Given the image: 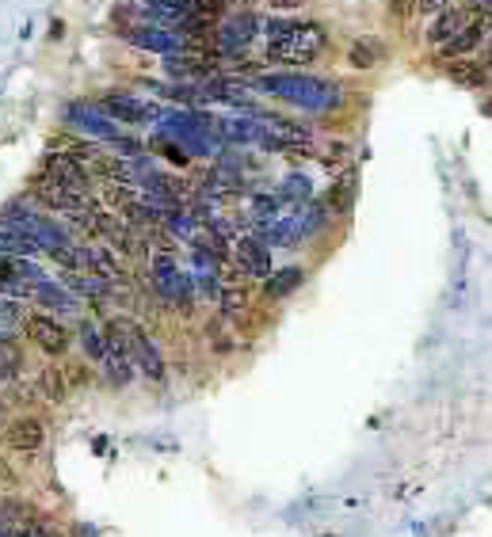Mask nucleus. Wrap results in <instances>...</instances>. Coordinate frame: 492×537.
I'll return each instance as SVG.
<instances>
[{"mask_svg": "<svg viewBox=\"0 0 492 537\" xmlns=\"http://www.w3.org/2000/svg\"><path fill=\"white\" fill-rule=\"evenodd\" d=\"M252 88L271 100H283L298 110H333L343 103V91L333 81L309 77V72H279V77H252Z\"/></svg>", "mask_w": 492, "mask_h": 537, "instance_id": "f257e3e1", "label": "nucleus"}, {"mask_svg": "<svg viewBox=\"0 0 492 537\" xmlns=\"http://www.w3.org/2000/svg\"><path fill=\"white\" fill-rule=\"evenodd\" d=\"M324 50V27L321 24H305L294 27L283 39H271L267 43V62H279V65H309L317 62Z\"/></svg>", "mask_w": 492, "mask_h": 537, "instance_id": "f03ea898", "label": "nucleus"}, {"mask_svg": "<svg viewBox=\"0 0 492 537\" xmlns=\"http://www.w3.org/2000/svg\"><path fill=\"white\" fill-rule=\"evenodd\" d=\"M43 172H46L53 183H62L65 191L81 195V198L96 195V191H92V168H88V164H84L77 153H50V157L43 160Z\"/></svg>", "mask_w": 492, "mask_h": 537, "instance_id": "7ed1b4c3", "label": "nucleus"}, {"mask_svg": "<svg viewBox=\"0 0 492 537\" xmlns=\"http://www.w3.org/2000/svg\"><path fill=\"white\" fill-rule=\"evenodd\" d=\"M260 34V15H252V12H236L229 15V20L214 31V53L217 58H233V53H241L252 46V39Z\"/></svg>", "mask_w": 492, "mask_h": 537, "instance_id": "20e7f679", "label": "nucleus"}, {"mask_svg": "<svg viewBox=\"0 0 492 537\" xmlns=\"http://www.w3.org/2000/svg\"><path fill=\"white\" fill-rule=\"evenodd\" d=\"M62 119L69 129H81V134H92L100 141H115L119 138V122H111L103 115L96 103H84V100H72L62 107Z\"/></svg>", "mask_w": 492, "mask_h": 537, "instance_id": "39448f33", "label": "nucleus"}, {"mask_svg": "<svg viewBox=\"0 0 492 537\" xmlns=\"http://www.w3.org/2000/svg\"><path fill=\"white\" fill-rule=\"evenodd\" d=\"M119 34L126 43H134L141 50H150V53H179V50H188V39L179 31L172 27H150V24H122Z\"/></svg>", "mask_w": 492, "mask_h": 537, "instance_id": "423d86ee", "label": "nucleus"}, {"mask_svg": "<svg viewBox=\"0 0 492 537\" xmlns=\"http://www.w3.org/2000/svg\"><path fill=\"white\" fill-rule=\"evenodd\" d=\"M24 336L39 347V350H46V355H65V350L72 347V336H69V328L62 324V321H53V317H43V312H34V317H27L24 321Z\"/></svg>", "mask_w": 492, "mask_h": 537, "instance_id": "0eeeda50", "label": "nucleus"}, {"mask_svg": "<svg viewBox=\"0 0 492 537\" xmlns=\"http://www.w3.org/2000/svg\"><path fill=\"white\" fill-rule=\"evenodd\" d=\"M31 198L43 202V206H50V210H58V214H72V210H81V206L92 202V195H88V198L72 195V191L62 187V183H53L46 172H39V176L31 179Z\"/></svg>", "mask_w": 492, "mask_h": 537, "instance_id": "6e6552de", "label": "nucleus"}, {"mask_svg": "<svg viewBox=\"0 0 492 537\" xmlns=\"http://www.w3.org/2000/svg\"><path fill=\"white\" fill-rule=\"evenodd\" d=\"M96 107H100L111 122H126V126H141L145 119H153V115H157V107L141 103V100H130V96H122V91H107V96H103Z\"/></svg>", "mask_w": 492, "mask_h": 537, "instance_id": "1a4fd4ad", "label": "nucleus"}, {"mask_svg": "<svg viewBox=\"0 0 492 537\" xmlns=\"http://www.w3.org/2000/svg\"><path fill=\"white\" fill-rule=\"evenodd\" d=\"M236 267H241L245 274H256V279L271 274V252H267L260 233H241L236 236Z\"/></svg>", "mask_w": 492, "mask_h": 537, "instance_id": "9d476101", "label": "nucleus"}, {"mask_svg": "<svg viewBox=\"0 0 492 537\" xmlns=\"http://www.w3.org/2000/svg\"><path fill=\"white\" fill-rule=\"evenodd\" d=\"M5 442H8V446H12L15 454H34V450H43V442H46L43 419H34V416L12 419V423H8V431H5Z\"/></svg>", "mask_w": 492, "mask_h": 537, "instance_id": "9b49d317", "label": "nucleus"}, {"mask_svg": "<svg viewBox=\"0 0 492 537\" xmlns=\"http://www.w3.org/2000/svg\"><path fill=\"white\" fill-rule=\"evenodd\" d=\"M84 271L100 274V279H107L111 286H126V283H130V274H126V267L115 259L111 248H84Z\"/></svg>", "mask_w": 492, "mask_h": 537, "instance_id": "f8f14e48", "label": "nucleus"}, {"mask_svg": "<svg viewBox=\"0 0 492 537\" xmlns=\"http://www.w3.org/2000/svg\"><path fill=\"white\" fill-rule=\"evenodd\" d=\"M355 198H359V172L348 168L340 172V179L328 187V198H324V210L333 214H352L355 210Z\"/></svg>", "mask_w": 492, "mask_h": 537, "instance_id": "ddd939ff", "label": "nucleus"}, {"mask_svg": "<svg viewBox=\"0 0 492 537\" xmlns=\"http://www.w3.org/2000/svg\"><path fill=\"white\" fill-rule=\"evenodd\" d=\"M485 34H488V15H481V24H469L462 27L458 34H450L447 43H439V58H462V53H469L473 46H481L485 43Z\"/></svg>", "mask_w": 492, "mask_h": 537, "instance_id": "4468645a", "label": "nucleus"}, {"mask_svg": "<svg viewBox=\"0 0 492 537\" xmlns=\"http://www.w3.org/2000/svg\"><path fill=\"white\" fill-rule=\"evenodd\" d=\"M65 286H69V293H81V298H88V302H103L107 293H111V283L100 279V274H92V271H69Z\"/></svg>", "mask_w": 492, "mask_h": 537, "instance_id": "2eb2a0df", "label": "nucleus"}, {"mask_svg": "<svg viewBox=\"0 0 492 537\" xmlns=\"http://www.w3.org/2000/svg\"><path fill=\"white\" fill-rule=\"evenodd\" d=\"M264 298L267 302H279V298H286V293H294L302 283H305V271L302 267H283V271H275V274H264Z\"/></svg>", "mask_w": 492, "mask_h": 537, "instance_id": "dca6fc26", "label": "nucleus"}, {"mask_svg": "<svg viewBox=\"0 0 492 537\" xmlns=\"http://www.w3.org/2000/svg\"><path fill=\"white\" fill-rule=\"evenodd\" d=\"M65 393H69V381H65V374L58 366H46V369L34 374V397H43L46 404H62Z\"/></svg>", "mask_w": 492, "mask_h": 537, "instance_id": "f3484780", "label": "nucleus"}, {"mask_svg": "<svg viewBox=\"0 0 492 537\" xmlns=\"http://www.w3.org/2000/svg\"><path fill=\"white\" fill-rule=\"evenodd\" d=\"M462 27H466L462 8H443V12H435V24L428 27V43H431V46H439V43L450 39V34H458Z\"/></svg>", "mask_w": 492, "mask_h": 537, "instance_id": "a211bd4d", "label": "nucleus"}, {"mask_svg": "<svg viewBox=\"0 0 492 537\" xmlns=\"http://www.w3.org/2000/svg\"><path fill=\"white\" fill-rule=\"evenodd\" d=\"M447 77L458 81L466 88H488V65H473V62H447Z\"/></svg>", "mask_w": 492, "mask_h": 537, "instance_id": "6ab92c4d", "label": "nucleus"}, {"mask_svg": "<svg viewBox=\"0 0 492 537\" xmlns=\"http://www.w3.org/2000/svg\"><path fill=\"white\" fill-rule=\"evenodd\" d=\"M348 58H352L355 69H374L381 58H386V46H381L374 34H362V39H355V46H352Z\"/></svg>", "mask_w": 492, "mask_h": 537, "instance_id": "aec40b11", "label": "nucleus"}, {"mask_svg": "<svg viewBox=\"0 0 492 537\" xmlns=\"http://www.w3.org/2000/svg\"><path fill=\"white\" fill-rule=\"evenodd\" d=\"M103 366H107V385H111V388H126L134 381V362L126 359L122 350H107Z\"/></svg>", "mask_w": 492, "mask_h": 537, "instance_id": "412c9836", "label": "nucleus"}, {"mask_svg": "<svg viewBox=\"0 0 492 537\" xmlns=\"http://www.w3.org/2000/svg\"><path fill=\"white\" fill-rule=\"evenodd\" d=\"M5 537H62V530H58V523H50V518L31 514V518H24V523L8 526Z\"/></svg>", "mask_w": 492, "mask_h": 537, "instance_id": "4be33fe9", "label": "nucleus"}, {"mask_svg": "<svg viewBox=\"0 0 492 537\" xmlns=\"http://www.w3.org/2000/svg\"><path fill=\"white\" fill-rule=\"evenodd\" d=\"M217 305H222L226 321L241 317V312H248V290L245 286H222V290H217Z\"/></svg>", "mask_w": 492, "mask_h": 537, "instance_id": "5701e85b", "label": "nucleus"}, {"mask_svg": "<svg viewBox=\"0 0 492 537\" xmlns=\"http://www.w3.org/2000/svg\"><path fill=\"white\" fill-rule=\"evenodd\" d=\"M103 198H107V206H126V202H134L138 198V187L134 183H126V179H103Z\"/></svg>", "mask_w": 492, "mask_h": 537, "instance_id": "b1692460", "label": "nucleus"}, {"mask_svg": "<svg viewBox=\"0 0 492 537\" xmlns=\"http://www.w3.org/2000/svg\"><path fill=\"white\" fill-rule=\"evenodd\" d=\"M31 514H39L31 503H24V499H0V530H8L15 523H24V518Z\"/></svg>", "mask_w": 492, "mask_h": 537, "instance_id": "393cba45", "label": "nucleus"}, {"mask_svg": "<svg viewBox=\"0 0 492 537\" xmlns=\"http://www.w3.org/2000/svg\"><path fill=\"white\" fill-rule=\"evenodd\" d=\"M294 27H302L298 15H264L260 20V31L267 34V39H283V34H290Z\"/></svg>", "mask_w": 492, "mask_h": 537, "instance_id": "a878e982", "label": "nucleus"}, {"mask_svg": "<svg viewBox=\"0 0 492 537\" xmlns=\"http://www.w3.org/2000/svg\"><path fill=\"white\" fill-rule=\"evenodd\" d=\"M81 343H84V355H92V359H103V355H107L103 331H100L92 321H84V324H81Z\"/></svg>", "mask_w": 492, "mask_h": 537, "instance_id": "bb28decb", "label": "nucleus"}, {"mask_svg": "<svg viewBox=\"0 0 492 537\" xmlns=\"http://www.w3.org/2000/svg\"><path fill=\"white\" fill-rule=\"evenodd\" d=\"M279 198H283V202H298V206H305V202H309V179H305V176H286Z\"/></svg>", "mask_w": 492, "mask_h": 537, "instance_id": "cd10ccee", "label": "nucleus"}, {"mask_svg": "<svg viewBox=\"0 0 492 537\" xmlns=\"http://www.w3.org/2000/svg\"><path fill=\"white\" fill-rule=\"evenodd\" d=\"M450 5V0H412V12H424V15H435V12H443Z\"/></svg>", "mask_w": 492, "mask_h": 537, "instance_id": "c85d7f7f", "label": "nucleus"}, {"mask_svg": "<svg viewBox=\"0 0 492 537\" xmlns=\"http://www.w3.org/2000/svg\"><path fill=\"white\" fill-rule=\"evenodd\" d=\"M160 153L169 157V160L176 164V168H184V164L191 160V157H188V149H179V145H160Z\"/></svg>", "mask_w": 492, "mask_h": 537, "instance_id": "c756f323", "label": "nucleus"}, {"mask_svg": "<svg viewBox=\"0 0 492 537\" xmlns=\"http://www.w3.org/2000/svg\"><path fill=\"white\" fill-rule=\"evenodd\" d=\"M65 381H72V385H88V381H92V369H88V366H72Z\"/></svg>", "mask_w": 492, "mask_h": 537, "instance_id": "7c9ffc66", "label": "nucleus"}, {"mask_svg": "<svg viewBox=\"0 0 492 537\" xmlns=\"http://www.w3.org/2000/svg\"><path fill=\"white\" fill-rule=\"evenodd\" d=\"M302 5H305V0H267V8H275V12H294Z\"/></svg>", "mask_w": 492, "mask_h": 537, "instance_id": "2f4dec72", "label": "nucleus"}, {"mask_svg": "<svg viewBox=\"0 0 492 537\" xmlns=\"http://www.w3.org/2000/svg\"><path fill=\"white\" fill-rule=\"evenodd\" d=\"M409 5H412V0H390V12L397 15V20H405V15H409Z\"/></svg>", "mask_w": 492, "mask_h": 537, "instance_id": "473e14b6", "label": "nucleus"}, {"mask_svg": "<svg viewBox=\"0 0 492 537\" xmlns=\"http://www.w3.org/2000/svg\"><path fill=\"white\" fill-rule=\"evenodd\" d=\"M488 5H492V0H466V8L469 12H481V15H488Z\"/></svg>", "mask_w": 492, "mask_h": 537, "instance_id": "72a5a7b5", "label": "nucleus"}, {"mask_svg": "<svg viewBox=\"0 0 492 537\" xmlns=\"http://www.w3.org/2000/svg\"><path fill=\"white\" fill-rule=\"evenodd\" d=\"M62 34H65V24H62V20H50V39H53V43H58V39H62Z\"/></svg>", "mask_w": 492, "mask_h": 537, "instance_id": "f704fd0d", "label": "nucleus"}, {"mask_svg": "<svg viewBox=\"0 0 492 537\" xmlns=\"http://www.w3.org/2000/svg\"><path fill=\"white\" fill-rule=\"evenodd\" d=\"M72 537H96V530H92V526H84V523H81L77 530H72Z\"/></svg>", "mask_w": 492, "mask_h": 537, "instance_id": "c9c22d12", "label": "nucleus"}, {"mask_svg": "<svg viewBox=\"0 0 492 537\" xmlns=\"http://www.w3.org/2000/svg\"><path fill=\"white\" fill-rule=\"evenodd\" d=\"M245 5H267V0H245Z\"/></svg>", "mask_w": 492, "mask_h": 537, "instance_id": "e433bc0d", "label": "nucleus"}, {"mask_svg": "<svg viewBox=\"0 0 492 537\" xmlns=\"http://www.w3.org/2000/svg\"><path fill=\"white\" fill-rule=\"evenodd\" d=\"M0 473H5V469H0Z\"/></svg>", "mask_w": 492, "mask_h": 537, "instance_id": "4c0bfd02", "label": "nucleus"}]
</instances>
